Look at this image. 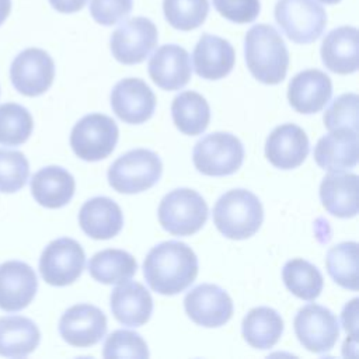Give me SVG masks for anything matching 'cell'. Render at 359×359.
Returning a JSON list of instances; mask_svg holds the SVG:
<instances>
[{"label": "cell", "mask_w": 359, "mask_h": 359, "mask_svg": "<svg viewBox=\"0 0 359 359\" xmlns=\"http://www.w3.org/2000/svg\"><path fill=\"white\" fill-rule=\"evenodd\" d=\"M320 1H323V3H325V4H337V3H339L341 0H320Z\"/></svg>", "instance_id": "cell-43"}, {"label": "cell", "mask_w": 359, "mask_h": 359, "mask_svg": "<svg viewBox=\"0 0 359 359\" xmlns=\"http://www.w3.org/2000/svg\"><path fill=\"white\" fill-rule=\"evenodd\" d=\"M53 77L55 63L49 53L39 48L24 49L14 57L10 67L14 88L28 97L43 94L52 86Z\"/></svg>", "instance_id": "cell-12"}, {"label": "cell", "mask_w": 359, "mask_h": 359, "mask_svg": "<svg viewBox=\"0 0 359 359\" xmlns=\"http://www.w3.org/2000/svg\"><path fill=\"white\" fill-rule=\"evenodd\" d=\"M275 20L296 43L314 42L327 25L325 10L317 0H278Z\"/></svg>", "instance_id": "cell-7"}, {"label": "cell", "mask_w": 359, "mask_h": 359, "mask_svg": "<svg viewBox=\"0 0 359 359\" xmlns=\"http://www.w3.org/2000/svg\"><path fill=\"white\" fill-rule=\"evenodd\" d=\"M172 121L184 135H201L209 125L210 108L208 101L195 91H182L171 104Z\"/></svg>", "instance_id": "cell-29"}, {"label": "cell", "mask_w": 359, "mask_h": 359, "mask_svg": "<svg viewBox=\"0 0 359 359\" xmlns=\"http://www.w3.org/2000/svg\"><path fill=\"white\" fill-rule=\"evenodd\" d=\"M309 149L306 132L294 123H283L266 137L265 157L276 168L292 170L306 160Z\"/></svg>", "instance_id": "cell-17"}, {"label": "cell", "mask_w": 359, "mask_h": 359, "mask_svg": "<svg viewBox=\"0 0 359 359\" xmlns=\"http://www.w3.org/2000/svg\"><path fill=\"white\" fill-rule=\"evenodd\" d=\"M332 95L331 79L318 69H307L297 73L289 83V104L300 114L321 111Z\"/></svg>", "instance_id": "cell-19"}, {"label": "cell", "mask_w": 359, "mask_h": 359, "mask_svg": "<svg viewBox=\"0 0 359 359\" xmlns=\"http://www.w3.org/2000/svg\"><path fill=\"white\" fill-rule=\"evenodd\" d=\"M191 73L189 53L180 45H163L149 60V74L153 83L167 91L182 88L189 81Z\"/></svg>", "instance_id": "cell-18"}, {"label": "cell", "mask_w": 359, "mask_h": 359, "mask_svg": "<svg viewBox=\"0 0 359 359\" xmlns=\"http://www.w3.org/2000/svg\"><path fill=\"white\" fill-rule=\"evenodd\" d=\"M157 28L146 17H133L121 24L111 35L112 56L123 65L143 62L157 45Z\"/></svg>", "instance_id": "cell-11"}, {"label": "cell", "mask_w": 359, "mask_h": 359, "mask_svg": "<svg viewBox=\"0 0 359 359\" xmlns=\"http://www.w3.org/2000/svg\"><path fill=\"white\" fill-rule=\"evenodd\" d=\"M79 224L91 238L108 240L123 226V213L116 202L107 196H95L84 202L79 212Z\"/></svg>", "instance_id": "cell-23"}, {"label": "cell", "mask_w": 359, "mask_h": 359, "mask_svg": "<svg viewBox=\"0 0 359 359\" xmlns=\"http://www.w3.org/2000/svg\"><path fill=\"white\" fill-rule=\"evenodd\" d=\"M59 332L69 345L88 348L105 337L107 317L98 307L88 303H79L62 314Z\"/></svg>", "instance_id": "cell-14"}, {"label": "cell", "mask_w": 359, "mask_h": 359, "mask_svg": "<svg viewBox=\"0 0 359 359\" xmlns=\"http://www.w3.org/2000/svg\"><path fill=\"white\" fill-rule=\"evenodd\" d=\"M157 213L165 231L172 236H191L206 223L208 205L196 191L177 188L161 199Z\"/></svg>", "instance_id": "cell-5"}, {"label": "cell", "mask_w": 359, "mask_h": 359, "mask_svg": "<svg viewBox=\"0 0 359 359\" xmlns=\"http://www.w3.org/2000/svg\"><path fill=\"white\" fill-rule=\"evenodd\" d=\"M282 279L289 292L303 300H314L323 290V275L318 268L303 258H293L283 265Z\"/></svg>", "instance_id": "cell-31"}, {"label": "cell", "mask_w": 359, "mask_h": 359, "mask_svg": "<svg viewBox=\"0 0 359 359\" xmlns=\"http://www.w3.org/2000/svg\"><path fill=\"white\" fill-rule=\"evenodd\" d=\"M184 307L195 324L208 328L224 325L233 316L231 297L213 283H202L191 289L185 294Z\"/></svg>", "instance_id": "cell-13"}, {"label": "cell", "mask_w": 359, "mask_h": 359, "mask_svg": "<svg viewBox=\"0 0 359 359\" xmlns=\"http://www.w3.org/2000/svg\"><path fill=\"white\" fill-rule=\"evenodd\" d=\"M160 157L147 149H135L118 157L108 168L109 185L121 194L150 189L161 177Z\"/></svg>", "instance_id": "cell-4"}, {"label": "cell", "mask_w": 359, "mask_h": 359, "mask_svg": "<svg viewBox=\"0 0 359 359\" xmlns=\"http://www.w3.org/2000/svg\"><path fill=\"white\" fill-rule=\"evenodd\" d=\"M143 275L156 293L172 296L189 287L198 275V258L182 241H164L144 258Z\"/></svg>", "instance_id": "cell-1"}, {"label": "cell", "mask_w": 359, "mask_h": 359, "mask_svg": "<svg viewBox=\"0 0 359 359\" xmlns=\"http://www.w3.org/2000/svg\"><path fill=\"white\" fill-rule=\"evenodd\" d=\"M29 164L18 150L0 149V191L13 194L20 191L28 180Z\"/></svg>", "instance_id": "cell-35"}, {"label": "cell", "mask_w": 359, "mask_h": 359, "mask_svg": "<svg viewBox=\"0 0 359 359\" xmlns=\"http://www.w3.org/2000/svg\"><path fill=\"white\" fill-rule=\"evenodd\" d=\"M244 57L250 73L264 84H278L286 77L289 52L279 32L268 24H257L244 38Z\"/></svg>", "instance_id": "cell-2"}, {"label": "cell", "mask_w": 359, "mask_h": 359, "mask_svg": "<svg viewBox=\"0 0 359 359\" xmlns=\"http://www.w3.org/2000/svg\"><path fill=\"white\" fill-rule=\"evenodd\" d=\"M38 280L34 269L22 261L0 264V309L20 311L35 297Z\"/></svg>", "instance_id": "cell-16"}, {"label": "cell", "mask_w": 359, "mask_h": 359, "mask_svg": "<svg viewBox=\"0 0 359 359\" xmlns=\"http://www.w3.org/2000/svg\"><path fill=\"white\" fill-rule=\"evenodd\" d=\"M87 0H49L50 6L59 11V13H65V14H72L76 11H80Z\"/></svg>", "instance_id": "cell-41"}, {"label": "cell", "mask_w": 359, "mask_h": 359, "mask_svg": "<svg viewBox=\"0 0 359 359\" xmlns=\"http://www.w3.org/2000/svg\"><path fill=\"white\" fill-rule=\"evenodd\" d=\"M320 199L325 210L337 217L348 219L358 213V175L331 171L320 184Z\"/></svg>", "instance_id": "cell-24"}, {"label": "cell", "mask_w": 359, "mask_h": 359, "mask_svg": "<svg viewBox=\"0 0 359 359\" xmlns=\"http://www.w3.org/2000/svg\"><path fill=\"white\" fill-rule=\"evenodd\" d=\"M111 107L121 121L139 125L151 118L156 108V95L143 80L128 77L114 86Z\"/></svg>", "instance_id": "cell-15"}, {"label": "cell", "mask_w": 359, "mask_h": 359, "mask_svg": "<svg viewBox=\"0 0 359 359\" xmlns=\"http://www.w3.org/2000/svg\"><path fill=\"white\" fill-rule=\"evenodd\" d=\"M133 0H91V17L101 25H114L132 10Z\"/></svg>", "instance_id": "cell-39"}, {"label": "cell", "mask_w": 359, "mask_h": 359, "mask_svg": "<svg viewBox=\"0 0 359 359\" xmlns=\"http://www.w3.org/2000/svg\"><path fill=\"white\" fill-rule=\"evenodd\" d=\"M102 356L146 359L149 358V349L147 344L137 332L129 330H116L107 337Z\"/></svg>", "instance_id": "cell-36"}, {"label": "cell", "mask_w": 359, "mask_h": 359, "mask_svg": "<svg viewBox=\"0 0 359 359\" xmlns=\"http://www.w3.org/2000/svg\"><path fill=\"white\" fill-rule=\"evenodd\" d=\"M299 342L310 352L324 353L334 348L339 337V324L334 313L317 303L302 307L293 321Z\"/></svg>", "instance_id": "cell-10"}, {"label": "cell", "mask_w": 359, "mask_h": 359, "mask_svg": "<svg viewBox=\"0 0 359 359\" xmlns=\"http://www.w3.org/2000/svg\"><path fill=\"white\" fill-rule=\"evenodd\" d=\"M192 160L195 168L203 175H230L244 161V146L229 132H212L195 143Z\"/></svg>", "instance_id": "cell-6"}, {"label": "cell", "mask_w": 359, "mask_h": 359, "mask_svg": "<svg viewBox=\"0 0 359 359\" xmlns=\"http://www.w3.org/2000/svg\"><path fill=\"white\" fill-rule=\"evenodd\" d=\"M11 11V0H0V25L6 21Z\"/></svg>", "instance_id": "cell-42"}, {"label": "cell", "mask_w": 359, "mask_h": 359, "mask_svg": "<svg viewBox=\"0 0 359 359\" xmlns=\"http://www.w3.org/2000/svg\"><path fill=\"white\" fill-rule=\"evenodd\" d=\"M86 254L81 245L70 238L60 237L50 241L39 258V272L52 286H67L83 272Z\"/></svg>", "instance_id": "cell-9"}, {"label": "cell", "mask_w": 359, "mask_h": 359, "mask_svg": "<svg viewBox=\"0 0 359 359\" xmlns=\"http://www.w3.org/2000/svg\"><path fill=\"white\" fill-rule=\"evenodd\" d=\"M164 17L168 24L180 31L198 28L209 13L208 0H163Z\"/></svg>", "instance_id": "cell-34"}, {"label": "cell", "mask_w": 359, "mask_h": 359, "mask_svg": "<svg viewBox=\"0 0 359 359\" xmlns=\"http://www.w3.org/2000/svg\"><path fill=\"white\" fill-rule=\"evenodd\" d=\"M325 266L337 285L358 290V243L344 241L331 247L325 257Z\"/></svg>", "instance_id": "cell-32"}, {"label": "cell", "mask_w": 359, "mask_h": 359, "mask_svg": "<svg viewBox=\"0 0 359 359\" xmlns=\"http://www.w3.org/2000/svg\"><path fill=\"white\" fill-rule=\"evenodd\" d=\"M194 67L199 77L219 80L226 77L236 62L231 43L220 36L203 34L194 49Z\"/></svg>", "instance_id": "cell-22"}, {"label": "cell", "mask_w": 359, "mask_h": 359, "mask_svg": "<svg viewBox=\"0 0 359 359\" xmlns=\"http://www.w3.org/2000/svg\"><path fill=\"white\" fill-rule=\"evenodd\" d=\"M264 220L262 203L247 189H231L223 194L213 208L216 229L227 238L244 240L254 236Z\"/></svg>", "instance_id": "cell-3"}, {"label": "cell", "mask_w": 359, "mask_h": 359, "mask_svg": "<svg viewBox=\"0 0 359 359\" xmlns=\"http://www.w3.org/2000/svg\"><path fill=\"white\" fill-rule=\"evenodd\" d=\"M358 299L355 297L351 300L342 311V323H344V330L349 334L351 338H356L358 335Z\"/></svg>", "instance_id": "cell-40"}, {"label": "cell", "mask_w": 359, "mask_h": 359, "mask_svg": "<svg viewBox=\"0 0 359 359\" xmlns=\"http://www.w3.org/2000/svg\"><path fill=\"white\" fill-rule=\"evenodd\" d=\"M220 15L236 24L252 22L261 10L259 0H213Z\"/></svg>", "instance_id": "cell-38"}, {"label": "cell", "mask_w": 359, "mask_h": 359, "mask_svg": "<svg viewBox=\"0 0 359 359\" xmlns=\"http://www.w3.org/2000/svg\"><path fill=\"white\" fill-rule=\"evenodd\" d=\"M137 271V262L129 252L116 248L102 250L88 262L90 275L100 283L118 285L129 280Z\"/></svg>", "instance_id": "cell-30"}, {"label": "cell", "mask_w": 359, "mask_h": 359, "mask_svg": "<svg viewBox=\"0 0 359 359\" xmlns=\"http://www.w3.org/2000/svg\"><path fill=\"white\" fill-rule=\"evenodd\" d=\"M76 182L73 175L59 165H48L38 170L31 180L34 199L49 209H57L70 202Z\"/></svg>", "instance_id": "cell-26"}, {"label": "cell", "mask_w": 359, "mask_h": 359, "mask_svg": "<svg viewBox=\"0 0 359 359\" xmlns=\"http://www.w3.org/2000/svg\"><path fill=\"white\" fill-rule=\"evenodd\" d=\"M111 311L114 317L126 327L146 324L153 311L150 292L139 282H122L112 289Z\"/></svg>", "instance_id": "cell-21"}, {"label": "cell", "mask_w": 359, "mask_h": 359, "mask_svg": "<svg viewBox=\"0 0 359 359\" xmlns=\"http://www.w3.org/2000/svg\"><path fill=\"white\" fill-rule=\"evenodd\" d=\"M358 130L339 128L318 139L314 147V160L328 171H344L358 163Z\"/></svg>", "instance_id": "cell-20"}, {"label": "cell", "mask_w": 359, "mask_h": 359, "mask_svg": "<svg viewBox=\"0 0 359 359\" xmlns=\"http://www.w3.org/2000/svg\"><path fill=\"white\" fill-rule=\"evenodd\" d=\"M358 102L355 93H345L337 97L324 112V125L328 130L346 128L358 130Z\"/></svg>", "instance_id": "cell-37"}, {"label": "cell", "mask_w": 359, "mask_h": 359, "mask_svg": "<svg viewBox=\"0 0 359 359\" xmlns=\"http://www.w3.org/2000/svg\"><path fill=\"white\" fill-rule=\"evenodd\" d=\"M358 29L355 27H339L325 35L321 43V59L324 66L338 74H351L358 70L359 59Z\"/></svg>", "instance_id": "cell-25"}, {"label": "cell", "mask_w": 359, "mask_h": 359, "mask_svg": "<svg viewBox=\"0 0 359 359\" xmlns=\"http://www.w3.org/2000/svg\"><path fill=\"white\" fill-rule=\"evenodd\" d=\"M34 121L27 108L15 102L0 105V144L20 146L32 132Z\"/></svg>", "instance_id": "cell-33"}, {"label": "cell", "mask_w": 359, "mask_h": 359, "mask_svg": "<svg viewBox=\"0 0 359 359\" xmlns=\"http://www.w3.org/2000/svg\"><path fill=\"white\" fill-rule=\"evenodd\" d=\"M41 332L36 324L22 316L0 317V355L24 358L39 344Z\"/></svg>", "instance_id": "cell-27"}, {"label": "cell", "mask_w": 359, "mask_h": 359, "mask_svg": "<svg viewBox=\"0 0 359 359\" xmlns=\"http://www.w3.org/2000/svg\"><path fill=\"white\" fill-rule=\"evenodd\" d=\"M119 130L115 121L104 114H88L72 129L70 146L86 161L107 158L115 149Z\"/></svg>", "instance_id": "cell-8"}, {"label": "cell", "mask_w": 359, "mask_h": 359, "mask_svg": "<svg viewBox=\"0 0 359 359\" xmlns=\"http://www.w3.org/2000/svg\"><path fill=\"white\" fill-rule=\"evenodd\" d=\"M241 332L247 344L252 348L269 349L282 337L283 320L271 307H254L243 318Z\"/></svg>", "instance_id": "cell-28"}]
</instances>
